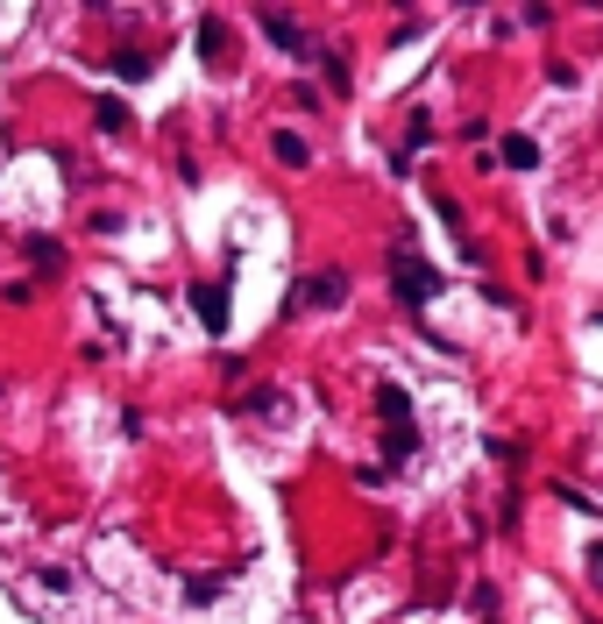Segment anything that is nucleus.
I'll list each match as a JSON object with an SVG mask.
<instances>
[{"mask_svg": "<svg viewBox=\"0 0 603 624\" xmlns=\"http://www.w3.org/2000/svg\"><path fill=\"white\" fill-rule=\"evenodd\" d=\"M398 291L419 305V298H433V270L419 263V256H398Z\"/></svg>", "mask_w": 603, "mask_h": 624, "instance_id": "1", "label": "nucleus"}, {"mask_svg": "<svg viewBox=\"0 0 603 624\" xmlns=\"http://www.w3.org/2000/svg\"><path fill=\"white\" fill-rule=\"evenodd\" d=\"M596 575H603V554H596Z\"/></svg>", "mask_w": 603, "mask_h": 624, "instance_id": "2", "label": "nucleus"}]
</instances>
